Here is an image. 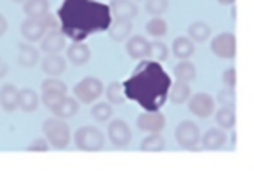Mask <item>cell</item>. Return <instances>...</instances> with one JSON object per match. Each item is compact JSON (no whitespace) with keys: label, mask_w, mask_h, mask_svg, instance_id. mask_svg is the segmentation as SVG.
Wrapping results in <instances>:
<instances>
[{"label":"cell","mask_w":254,"mask_h":182,"mask_svg":"<svg viewBox=\"0 0 254 182\" xmlns=\"http://www.w3.org/2000/svg\"><path fill=\"white\" fill-rule=\"evenodd\" d=\"M141 151H148V153H160V151L166 149V139L160 136V132L150 134L148 137L141 140V146H139Z\"/></svg>","instance_id":"obj_30"},{"label":"cell","mask_w":254,"mask_h":182,"mask_svg":"<svg viewBox=\"0 0 254 182\" xmlns=\"http://www.w3.org/2000/svg\"><path fill=\"white\" fill-rule=\"evenodd\" d=\"M7 73H9V66H7V63H5L4 59H0V78L7 77Z\"/></svg>","instance_id":"obj_40"},{"label":"cell","mask_w":254,"mask_h":182,"mask_svg":"<svg viewBox=\"0 0 254 182\" xmlns=\"http://www.w3.org/2000/svg\"><path fill=\"white\" fill-rule=\"evenodd\" d=\"M126 52L132 59H146L150 54V42L141 35H132L127 40Z\"/></svg>","instance_id":"obj_17"},{"label":"cell","mask_w":254,"mask_h":182,"mask_svg":"<svg viewBox=\"0 0 254 182\" xmlns=\"http://www.w3.org/2000/svg\"><path fill=\"white\" fill-rule=\"evenodd\" d=\"M223 84H225V87H230V89L237 87V70L235 68H226V70L223 71Z\"/></svg>","instance_id":"obj_37"},{"label":"cell","mask_w":254,"mask_h":182,"mask_svg":"<svg viewBox=\"0 0 254 182\" xmlns=\"http://www.w3.org/2000/svg\"><path fill=\"white\" fill-rule=\"evenodd\" d=\"M12 2H16V4H23L25 0H12Z\"/></svg>","instance_id":"obj_42"},{"label":"cell","mask_w":254,"mask_h":182,"mask_svg":"<svg viewBox=\"0 0 254 182\" xmlns=\"http://www.w3.org/2000/svg\"><path fill=\"white\" fill-rule=\"evenodd\" d=\"M112 19L108 4L99 0H63L58 9L60 30L71 42H84L94 33L106 32Z\"/></svg>","instance_id":"obj_1"},{"label":"cell","mask_w":254,"mask_h":182,"mask_svg":"<svg viewBox=\"0 0 254 182\" xmlns=\"http://www.w3.org/2000/svg\"><path fill=\"white\" fill-rule=\"evenodd\" d=\"M211 52L219 59H233L237 54V39L232 32H223L212 39Z\"/></svg>","instance_id":"obj_9"},{"label":"cell","mask_w":254,"mask_h":182,"mask_svg":"<svg viewBox=\"0 0 254 182\" xmlns=\"http://www.w3.org/2000/svg\"><path fill=\"white\" fill-rule=\"evenodd\" d=\"M51 4L49 0H25L23 2V12L26 18H44L49 14Z\"/></svg>","instance_id":"obj_26"},{"label":"cell","mask_w":254,"mask_h":182,"mask_svg":"<svg viewBox=\"0 0 254 182\" xmlns=\"http://www.w3.org/2000/svg\"><path fill=\"white\" fill-rule=\"evenodd\" d=\"M216 113V123L219 125V129L223 130H232L237 123V116H235V108L232 106H221Z\"/></svg>","instance_id":"obj_29"},{"label":"cell","mask_w":254,"mask_h":182,"mask_svg":"<svg viewBox=\"0 0 254 182\" xmlns=\"http://www.w3.org/2000/svg\"><path fill=\"white\" fill-rule=\"evenodd\" d=\"M53 28H60V23L54 16L46 14L44 18H28L21 23V35L26 42L33 44L39 42L46 35L47 30Z\"/></svg>","instance_id":"obj_4"},{"label":"cell","mask_w":254,"mask_h":182,"mask_svg":"<svg viewBox=\"0 0 254 182\" xmlns=\"http://www.w3.org/2000/svg\"><path fill=\"white\" fill-rule=\"evenodd\" d=\"M80 109V102L77 101L75 97H70V95H64L56 106L51 108V113H53L56 118L61 120H68L71 116H75Z\"/></svg>","instance_id":"obj_18"},{"label":"cell","mask_w":254,"mask_h":182,"mask_svg":"<svg viewBox=\"0 0 254 182\" xmlns=\"http://www.w3.org/2000/svg\"><path fill=\"white\" fill-rule=\"evenodd\" d=\"M174 78L180 82L191 84V82L197 78V68H195V64L190 63L188 59L180 61V63L174 66Z\"/></svg>","instance_id":"obj_27"},{"label":"cell","mask_w":254,"mask_h":182,"mask_svg":"<svg viewBox=\"0 0 254 182\" xmlns=\"http://www.w3.org/2000/svg\"><path fill=\"white\" fill-rule=\"evenodd\" d=\"M226 137L223 129H209L204 136H200V144L205 151H219L226 146Z\"/></svg>","instance_id":"obj_16"},{"label":"cell","mask_w":254,"mask_h":182,"mask_svg":"<svg viewBox=\"0 0 254 182\" xmlns=\"http://www.w3.org/2000/svg\"><path fill=\"white\" fill-rule=\"evenodd\" d=\"M0 106L7 113L18 109V89H16V85L5 84L0 87Z\"/></svg>","instance_id":"obj_23"},{"label":"cell","mask_w":254,"mask_h":182,"mask_svg":"<svg viewBox=\"0 0 254 182\" xmlns=\"http://www.w3.org/2000/svg\"><path fill=\"white\" fill-rule=\"evenodd\" d=\"M40 61L39 49L33 47L30 42L18 44V63L23 68H33Z\"/></svg>","instance_id":"obj_20"},{"label":"cell","mask_w":254,"mask_h":182,"mask_svg":"<svg viewBox=\"0 0 254 182\" xmlns=\"http://www.w3.org/2000/svg\"><path fill=\"white\" fill-rule=\"evenodd\" d=\"M211 26L207 25L205 21H193L190 26H188V39L191 42L197 44H204L205 40L211 37Z\"/></svg>","instance_id":"obj_28"},{"label":"cell","mask_w":254,"mask_h":182,"mask_svg":"<svg viewBox=\"0 0 254 182\" xmlns=\"http://www.w3.org/2000/svg\"><path fill=\"white\" fill-rule=\"evenodd\" d=\"M9 28V23H7V18L4 14H0V37H4L5 32Z\"/></svg>","instance_id":"obj_39"},{"label":"cell","mask_w":254,"mask_h":182,"mask_svg":"<svg viewBox=\"0 0 254 182\" xmlns=\"http://www.w3.org/2000/svg\"><path fill=\"white\" fill-rule=\"evenodd\" d=\"M171 49H173V54L180 61L190 59V57L195 54V42H191L188 37H176Z\"/></svg>","instance_id":"obj_24"},{"label":"cell","mask_w":254,"mask_h":182,"mask_svg":"<svg viewBox=\"0 0 254 182\" xmlns=\"http://www.w3.org/2000/svg\"><path fill=\"white\" fill-rule=\"evenodd\" d=\"M91 47L84 42H73L70 47H66V57L73 66H84L91 61Z\"/></svg>","instance_id":"obj_15"},{"label":"cell","mask_w":254,"mask_h":182,"mask_svg":"<svg viewBox=\"0 0 254 182\" xmlns=\"http://www.w3.org/2000/svg\"><path fill=\"white\" fill-rule=\"evenodd\" d=\"M171 75L157 61H141L132 75L122 82L126 99L136 101L145 111H159L167 102Z\"/></svg>","instance_id":"obj_2"},{"label":"cell","mask_w":254,"mask_h":182,"mask_svg":"<svg viewBox=\"0 0 254 182\" xmlns=\"http://www.w3.org/2000/svg\"><path fill=\"white\" fill-rule=\"evenodd\" d=\"M108 139L117 149H126L132 140V132L129 123L122 118H115L108 125Z\"/></svg>","instance_id":"obj_10"},{"label":"cell","mask_w":254,"mask_h":182,"mask_svg":"<svg viewBox=\"0 0 254 182\" xmlns=\"http://www.w3.org/2000/svg\"><path fill=\"white\" fill-rule=\"evenodd\" d=\"M169 7V0H146L145 9L152 16H162Z\"/></svg>","instance_id":"obj_35"},{"label":"cell","mask_w":254,"mask_h":182,"mask_svg":"<svg viewBox=\"0 0 254 182\" xmlns=\"http://www.w3.org/2000/svg\"><path fill=\"white\" fill-rule=\"evenodd\" d=\"M91 115L96 122L105 123L113 116V108L110 102H96V104L91 108Z\"/></svg>","instance_id":"obj_33"},{"label":"cell","mask_w":254,"mask_h":182,"mask_svg":"<svg viewBox=\"0 0 254 182\" xmlns=\"http://www.w3.org/2000/svg\"><path fill=\"white\" fill-rule=\"evenodd\" d=\"M106 99H108L110 104L120 106L126 101V95H124V89H122V82H112V84L106 87Z\"/></svg>","instance_id":"obj_32"},{"label":"cell","mask_w":254,"mask_h":182,"mask_svg":"<svg viewBox=\"0 0 254 182\" xmlns=\"http://www.w3.org/2000/svg\"><path fill=\"white\" fill-rule=\"evenodd\" d=\"M174 137H176V142L181 149L197 151L198 144H200V129H198L197 123L191 122V120H183V122L176 127Z\"/></svg>","instance_id":"obj_7"},{"label":"cell","mask_w":254,"mask_h":182,"mask_svg":"<svg viewBox=\"0 0 254 182\" xmlns=\"http://www.w3.org/2000/svg\"><path fill=\"white\" fill-rule=\"evenodd\" d=\"M42 89V95H40V101L46 108H53L56 106L64 95H68V87L63 80H60L58 77H49L42 82L40 85Z\"/></svg>","instance_id":"obj_8"},{"label":"cell","mask_w":254,"mask_h":182,"mask_svg":"<svg viewBox=\"0 0 254 182\" xmlns=\"http://www.w3.org/2000/svg\"><path fill=\"white\" fill-rule=\"evenodd\" d=\"M216 2H218V4H221V5H232L235 0H216Z\"/></svg>","instance_id":"obj_41"},{"label":"cell","mask_w":254,"mask_h":182,"mask_svg":"<svg viewBox=\"0 0 254 182\" xmlns=\"http://www.w3.org/2000/svg\"><path fill=\"white\" fill-rule=\"evenodd\" d=\"M187 102L190 113L198 116V118H209L216 111V99L211 94H205V92H198L195 95H190Z\"/></svg>","instance_id":"obj_11"},{"label":"cell","mask_w":254,"mask_h":182,"mask_svg":"<svg viewBox=\"0 0 254 182\" xmlns=\"http://www.w3.org/2000/svg\"><path fill=\"white\" fill-rule=\"evenodd\" d=\"M136 125L139 130H145V132L155 134V132H162L164 127H166V116L159 111H145L138 116L136 120Z\"/></svg>","instance_id":"obj_13"},{"label":"cell","mask_w":254,"mask_h":182,"mask_svg":"<svg viewBox=\"0 0 254 182\" xmlns=\"http://www.w3.org/2000/svg\"><path fill=\"white\" fill-rule=\"evenodd\" d=\"M235 89H230V87H225L221 92L218 94V102L221 106H232V108H235Z\"/></svg>","instance_id":"obj_36"},{"label":"cell","mask_w":254,"mask_h":182,"mask_svg":"<svg viewBox=\"0 0 254 182\" xmlns=\"http://www.w3.org/2000/svg\"><path fill=\"white\" fill-rule=\"evenodd\" d=\"M148 57H152L157 63H162L169 57V47L166 46L160 40H155V42H150V54Z\"/></svg>","instance_id":"obj_34"},{"label":"cell","mask_w":254,"mask_h":182,"mask_svg":"<svg viewBox=\"0 0 254 182\" xmlns=\"http://www.w3.org/2000/svg\"><path fill=\"white\" fill-rule=\"evenodd\" d=\"M145 30H146V33H148L150 37H153V39H162V37L167 35V30H169V26H167L166 19H162L160 16H153V18L146 23Z\"/></svg>","instance_id":"obj_31"},{"label":"cell","mask_w":254,"mask_h":182,"mask_svg":"<svg viewBox=\"0 0 254 182\" xmlns=\"http://www.w3.org/2000/svg\"><path fill=\"white\" fill-rule=\"evenodd\" d=\"M42 130H44V136H46V140L49 142V146L53 149L63 151L70 146L71 132H70V125L64 120L56 118V116L47 118L42 123Z\"/></svg>","instance_id":"obj_3"},{"label":"cell","mask_w":254,"mask_h":182,"mask_svg":"<svg viewBox=\"0 0 254 182\" xmlns=\"http://www.w3.org/2000/svg\"><path fill=\"white\" fill-rule=\"evenodd\" d=\"M110 14L115 19H134L138 16V5L134 0H110Z\"/></svg>","instance_id":"obj_14"},{"label":"cell","mask_w":254,"mask_h":182,"mask_svg":"<svg viewBox=\"0 0 254 182\" xmlns=\"http://www.w3.org/2000/svg\"><path fill=\"white\" fill-rule=\"evenodd\" d=\"M75 146L80 151H87V153H96L105 147V136L103 132L94 125H84L78 130H75Z\"/></svg>","instance_id":"obj_5"},{"label":"cell","mask_w":254,"mask_h":182,"mask_svg":"<svg viewBox=\"0 0 254 182\" xmlns=\"http://www.w3.org/2000/svg\"><path fill=\"white\" fill-rule=\"evenodd\" d=\"M40 50L46 54H60L63 49H66V37L63 35L60 28L47 30L46 35L39 40Z\"/></svg>","instance_id":"obj_12"},{"label":"cell","mask_w":254,"mask_h":182,"mask_svg":"<svg viewBox=\"0 0 254 182\" xmlns=\"http://www.w3.org/2000/svg\"><path fill=\"white\" fill-rule=\"evenodd\" d=\"M42 71L49 77H60L66 70V59L61 57V54H47L42 61H40Z\"/></svg>","instance_id":"obj_19"},{"label":"cell","mask_w":254,"mask_h":182,"mask_svg":"<svg viewBox=\"0 0 254 182\" xmlns=\"http://www.w3.org/2000/svg\"><path fill=\"white\" fill-rule=\"evenodd\" d=\"M105 85L98 77H85L73 87V95L82 104H92L101 97Z\"/></svg>","instance_id":"obj_6"},{"label":"cell","mask_w":254,"mask_h":182,"mask_svg":"<svg viewBox=\"0 0 254 182\" xmlns=\"http://www.w3.org/2000/svg\"><path fill=\"white\" fill-rule=\"evenodd\" d=\"M49 147L51 146H49V142L46 140V137H44V139H42V137H39V139H35L28 147H26V151H42V153H44V151H49Z\"/></svg>","instance_id":"obj_38"},{"label":"cell","mask_w":254,"mask_h":182,"mask_svg":"<svg viewBox=\"0 0 254 182\" xmlns=\"http://www.w3.org/2000/svg\"><path fill=\"white\" fill-rule=\"evenodd\" d=\"M39 104H40V97L33 89L25 87V89H21V91H18V108L19 109H23L25 113H33V111H37Z\"/></svg>","instance_id":"obj_22"},{"label":"cell","mask_w":254,"mask_h":182,"mask_svg":"<svg viewBox=\"0 0 254 182\" xmlns=\"http://www.w3.org/2000/svg\"><path fill=\"white\" fill-rule=\"evenodd\" d=\"M190 95H191L190 84L176 80L174 84H171L169 95H167V99H171V102H173V104L180 106V104H185V102L188 101V97H190Z\"/></svg>","instance_id":"obj_25"},{"label":"cell","mask_w":254,"mask_h":182,"mask_svg":"<svg viewBox=\"0 0 254 182\" xmlns=\"http://www.w3.org/2000/svg\"><path fill=\"white\" fill-rule=\"evenodd\" d=\"M132 33V21L131 19H115L110 23L108 35L113 42H124L131 37Z\"/></svg>","instance_id":"obj_21"}]
</instances>
